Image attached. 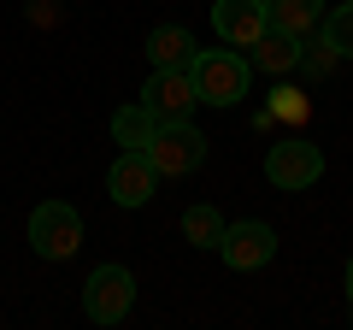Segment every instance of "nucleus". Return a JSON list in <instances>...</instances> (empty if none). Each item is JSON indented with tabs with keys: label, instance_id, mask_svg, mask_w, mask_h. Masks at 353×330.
<instances>
[{
	"label": "nucleus",
	"instance_id": "2eb2a0df",
	"mask_svg": "<svg viewBox=\"0 0 353 330\" xmlns=\"http://www.w3.org/2000/svg\"><path fill=\"white\" fill-rule=\"evenodd\" d=\"M318 36H324L330 48L341 53V59H353V0H341L336 12H324V24H318Z\"/></svg>",
	"mask_w": 353,
	"mask_h": 330
},
{
	"label": "nucleus",
	"instance_id": "20e7f679",
	"mask_svg": "<svg viewBox=\"0 0 353 330\" xmlns=\"http://www.w3.org/2000/svg\"><path fill=\"white\" fill-rule=\"evenodd\" d=\"M130 307H136V278H130V266H94L83 283V313L94 318V324H118V318H130Z\"/></svg>",
	"mask_w": 353,
	"mask_h": 330
},
{
	"label": "nucleus",
	"instance_id": "0eeeda50",
	"mask_svg": "<svg viewBox=\"0 0 353 330\" xmlns=\"http://www.w3.org/2000/svg\"><path fill=\"white\" fill-rule=\"evenodd\" d=\"M218 254H224V266H230V271H259V266H271V254H277V230L259 224V218L224 224V242H218Z\"/></svg>",
	"mask_w": 353,
	"mask_h": 330
},
{
	"label": "nucleus",
	"instance_id": "a211bd4d",
	"mask_svg": "<svg viewBox=\"0 0 353 330\" xmlns=\"http://www.w3.org/2000/svg\"><path fill=\"white\" fill-rule=\"evenodd\" d=\"M347 301H353V260H347Z\"/></svg>",
	"mask_w": 353,
	"mask_h": 330
},
{
	"label": "nucleus",
	"instance_id": "1a4fd4ad",
	"mask_svg": "<svg viewBox=\"0 0 353 330\" xmlns=\"http://www.w3.org/2000/svg\"><path fill=\"white\" fill-rule=\"evenodd\" d=\"M301 41L306 36H289V30L265 24L259 36L248 41V65H253V71H265V77H289L294 65H301Z\"/></svg>",
	"mask_w": 353,
	"mask_h": 330
},
{
	"label": "nucleus",
	"instance_id": "dca6fc26",
	"mask_svg": "<svg viewBox=\"0 0 353 330\" xmlns=\"http://www.w3.org/2000/svg\"><path fill=\"white\" fill-rule=\"evenodd\" d=\"M336 59H341V53L330 48L324 36H318V41L306 36V41H301V65H294V71H301L306 83H318V77H330V71H336Z\"/></svg>",
	"mask_w": 353,
	"mask_h": 330
},
{
	"label": "nucleus",
	"instance_id": "9b49d317",
	"mask_svg": "<svg viewBox=\"0 0 353 330\" xmlns=\"http://www.w3.org/2000/svg\"><path fill=\"white\" fill-rule=\"evenodd\" d=\"M153 130H159V118H153V106H124V113H112V142L124 153H148V142H153Z\"/></svg>",
	"mask_w": 353,
	"mask_h": 330
},
{
	"label": "nucleus",
	"instance_id": "423d86ee",
	"mask_svg": "<svg viewBox=\"0 0 353 330\" xmlns=\"http://www.w3.org/2000/svg\"><path fill=\"white\" fill-rule=\"evenodd\" d=\"M141 106H153V118H194L201 95H194L189 65H153L148 89H141Z\"/></svg>",
	"mask_w": 353,
	"mask_h": 330
},
{
	"label": "nucleus",
	"instance_id": "f3484780",
	"mask_svg": "<svg viewBox=\"0 0 353 330\" xmlns=\"http://www.w3.org/2000/svg\"><path fill=\"white\" fill-rule=\"evenodd\" d=\"M306 95L301 89H271V118H283V124H306Z\"/></svg>",
	"mask_w": 353,
	"mask_h": 330
},
{
	"label": "nucleus",
	"instance_id": "f03ea898",
	"mask_svg": "<svg viewBox=\"0 0 353 330\" xmlns=\"http://www.w3.org/2000/svg\"><path fill=\"white\" fill-rule=\"evenodd\" d=\"M206 148L212 142H206V130L194 118H159V130L148 142V159L159 165V177H189V171H201Z\"/></svg>",
	"mask_w": 353,
	"mask_h": 330
},
{
	"label": "nucleus",
	"instance_id": "f8f14e48",
	"mask_svg": "<svg viewBox=\"0 0 353 330\" xmlns=\"http://www.w3.org/2000/svg\"><path fill=\"white\" fill-rule=\"evenodd\" d=\"M194 53H201V48H194V36H189L183 24H159V30H148V59H153V65H189Z\"/></svg>",
	"mask_w": 353,
	"mask_h": 330
},
{
	"label": "nucleus",
	"instance_id": "9d476101",
	"mask_svg": "<svg viewBox=\"0 0 353 330\" xmlns=\"http://www.w3.org/2000/svg\"><path fill=\"white\" fill-rule=\"evenodd\" d=\"M265 24H271V18H265V0H212V30L230 48H248Z\"/></svg>",
	"mask_w": 353,
	"mask_h": 330
},
{
	"label": "nucleus",
	"instance_id": "6e6552de",
	"mask_svg": "<svg viewBox=\"0 0 353 330\" xmlns=\"http://www.w3.org/2000/svg\"><path fill=\"white\" fill-rule=\"evenodd\" d=\"M153 189H159V165L148 159V153H118V165L106 171V195H112L118 206H148Z\"/></svg>",
	"mask_w": 353,
	"mask_h": 330
},
{
	"label": "nucleus",
	"instance_id": "ddd939ff",
	"mask_svg": "<svg viewBox=\"0 0 353 330\" xmlns=\"http://www.w3.org/2000/svg\"><path fill=\"white\" fill-rule=\"evenodd\" d=\"M318 6H324V0H265V18L277 30H289V36H312V30L324 24Z\"/></svg>",
	"mask_w": 353,
	"mask_h": 330
},
{
	"label": "nucleus",
	"instance_id": "4468645a",
	"mask_svg": "<svg viewBox=\"0 0 353 330\" xmlns=\"http://www.w3.org/2000/svg\"><path fill=\"white\" fill-rule=\"evenodd\" d=\"M183 236H189V248H218L224 242V213L206 201H194L189 213H183Z\"/></svg>",
	"mask_w": 353,
	"mask_h": 330
},
{
	"label": "nucleus",
	"instance_id": "f257e3e1",
	"mask_svg": "<svg viewBox=\"0 0 353 330\" xmlns=\"http://www.w3.org/2000/svg\"><path fill=\"white\" fill-rule=\"evenodd\" d=\"M189 77H194V95H201V106H236L248 101V53H230V41H218V48H201L189 59Z\"/></svg>",
	"mask_w": 353,
	"mask_h": 330
},
{
	"label": "nucleus",
	"instance_id": "7ed1b4c3",
	"mask_svg": "<svg viewBox=\"0 0 353 330\" xmlns=\"http://www.w3.org/2000/svg\"><path fill=\"white\" fill-rule=\"evenodd\" d=\"M77 242H83V213L71 201H41L30 213V248L41 260H71Z\"/></svg>",
	"mask_w": 353,
	"mask_h": 330
},
{
	"label": "nucleus",
	"instance_id": "39448f33",
	"mask_svg": "<svg viewBox=\"0 0 353 330\" xmlns=\"http://www.w3.org/2000/svg\"><path fill=\"white\" fill-rule=\"evenodd\" d=\"M265 177L277 183V189H312V183L324 177V153H318L306 136L271 142V153H265Z\"/></svg>",
	"mask_w": 353,
	"mask_h": 330
}]
</instances>
